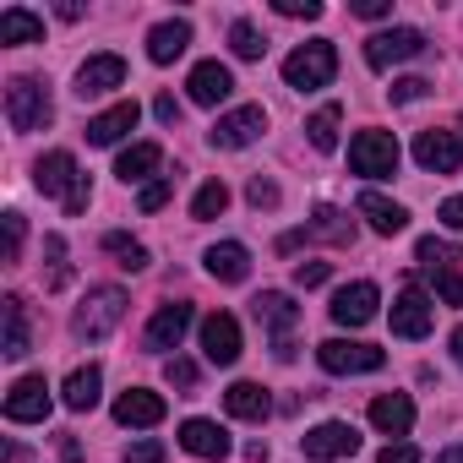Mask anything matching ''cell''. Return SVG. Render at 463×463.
Wrapping results in <instances>:
<instances>
[{"label":"cell","instance_id":"obj_1","mask_svg":"<svg viewBox=\"0 0 463 463\" xmlns=\"http://www.w3.org/2000/svg\"><path fill=\"white\" fill-rule=\"evenodd\" d=\"M126 289H115V284H99V289H88V300L77 306V317H71V333L77 338H88V344H99V338H109L115 327H120V317H126Z\"/></svg>","mask_w":463,"mask_h":463},{"label":"cell","instance_id":"obj_2","mask_svg":"<svg viewBox=\"0 0 463 463\" xmlns=\"http://www.w3.org/2000/svg\"><path fill=\"white\" fill-rule=\"evenodd\" d=\"M333 77H338V50H333L327 39H311V44H300V50L284 61V82L300 88V93H317V88H327Z\"/></svg>","mask_w":463,"mask_h":463},{"label":"cell","instance_id":"obj_3","mask_svg":"<svg viewBox=\"0 0 463 463\" xmlns=\"http://www.w3.org/2000/svg\"><path fill=\"white\" fill-rule=\"evenodd\" d=\"M50 115H55V104H50V88L39 77H12L6 82V120H12V131H44Z\"/></svg>","mask_w":463,"mask_h":463},{"label":"cell","instance_id":"obj_4","mask_svg":"<svg viewBox=\"0 0 463 463\" xmlns=\"http://www.w3.org/2000/svg\"><path fill=\"white\" fill-rule=\"evenodd\" d=\"M251 311H257V322L273 333V360H295V322H300V306L289 300V295H279V289H262L257 300H251Z\"/></svg>","mask_w":463,"mask_h":463},{"label":"cell","instance_id":"obj_5","mask_svg":"<svg viewBox=\"0 0 463 463\" xmlns=\"http://www.w3.org/2000/svg\"><path fill=\"white\" fill-rule=\"evenodd\" d=\"M414 164L425 175H458L463 169V120H452L447 131H420L414 137Z\"/></svg>","mask_w":463,"mask_h":463},{"label":"cell","instance_id":"obj_6","mask_svg":"<svg viewBox=\"0 0 463 463\" xmlns=\"http://www.w3.org/2000/svg\"><path fill=\"white\" fill-rule=\"evenodd\" d=\"M317 360H322V371H333V376H365V371H382V365H387V349L354 344V338H327V344H317Z\"/></svg>","mask_w":463,"mask_h":463},{"label":"cell","instance_id":"obj_7","mask_svg":"<svg viewBox=\"0 0 463 463\" xmlns=\"http://www.w3.org/2000/svg\"><path fill=\"white\" fill-rule=\"evenodd\" d=\"M349 169L365 175V180L398 175V142H392V131H360V137L349 142Z\"/></svg>","mask_w":463,"mask_h":463},{"label":"cell","instance_id":"obj_8","mask_svg":"<svg viewBox=\"0 0 463 463\" xmlns=\"http://www.w3.org/2000/svg\"><path fill=\"white\" fill-rule=\"evenodd\" d=\"M300 452H306L311 463H338V458H354V452H360V430H354L349 420H322V425H311V430L300 436Z\"/></svg>","mask_w":463,"mask_h":463},{"label":"cell","instance_id":"obj_9","mask_svg":"<svg viewBox=\"0 0 463 463\" xmlns=\"http://www.w3.org/2000/svg\"><path fill=\"white\" fill-rule=\"evenodd\" d=\"M414 55H425V33L420 28H387V33H371L365 39V66L371 71H387V66L414 61Z\"/></svg>","mask_w":463,"mask_h":463},{"label":"cell","instance_id":"obj_10","mask_svg":"<svg viewBox=\"0 0 463 463\" xmlns=\"http://www.w3.org/2000/svg\"><path fill=\"white\" fill-rule=\"evenodd\" d=\"M82 180H88V175L77 169V158H71L66 147H55V153H44V158L33 164V185H39L44 196H61V207H66V196H71V191H77Z\"/></svg>","mask_w":463,"mask_h":463},{"label":"cell","instance_id":"obj_11","mask_svg":"<svg viewBox=\"0 0 463 463\" xmlns=\"http://www.w3.org/2000/svg\"><path fill=\"white\" fill-rule=\"evenodd\" d=\"M262 131H268V109L262 104H246V109H229L207 137H213V147H251Z\"/></svg>","mask_w":463,"mask_h":463},{"label":"cell","instance_id":"obj_12","mask_svg":"<svg viewBox=\"0 0 463 463\" xmlns=\"http://www.w3.org/2000/svg\"><path fill=\"white\" fill-rule=\"evenodd\" d=\"M6 420H12V425L50 420V382H44V376H17L12 392H6Z\"/></svg>","mask_w":463,"mask_h":463},{"label":"cell","instance_id":"obj_13","mask_svg":"<svg viewBox=\"0 0 463 463\" xmlns=\"http://www.w3.org/2000/svg\"><path fill=\"white\" fill-rule=\"evenodd\" d=\"M202 354H207L213 365H235V360H241V322L229 317V311H213V317L202 322Z\"/></svg>","mask_w":463,"mask_h":463},{"label":"cell","instance_id":"obj_14","mask_svg":"<svg viewBox=\"0 0 463 463\" xmlns=\"http://www.w3.org/2000/svg\"><path fill=\"white\" fill-rule=\"evenodd\" d=\"M185 93H191V104H202V109H218L229 93H235V77H229V66H223V61H202V66H191V77H185Z\"/></svg>","mask_w":463,"mask_h":463},{"label":"cell","instance_id":"obj_15","mask_svg":"<svg viewBox=\"0 0 463 463\" xmlns=\"http://www.w3.org/2000/svg\"><path fill=\"white\" fill-rule=\"evenodd\" d=\"M376 306H382L376 284H365V279H360V284H344V289L333 295V306H327V311H333V322H338V327H365V322L376 317Z\"/></svg>","mask_w":463,"mask_h":463},{"label":"cell","instance_id":"obj_16","mask_svg":"<svg viewBox=\"0 0 463 463\" xmlns=\"http://www.w3.org/2000/svg\"><path fill=\"white\" fill-rule=\"evenodd\" d=\"M430 322H436V306L425 300V289L409 284V289L392 300V333H398V338H425Z\"/></svg>","mask_w":463,"mask_h":463},{"label":"cell","instance_id":"obj_17","mask_svg":"<svg viewBox=\"0 0 463 463\" xmlns=\"http://www.w3.org/2000/svg\"><path fill=\"white\" fill-rule=\"evenodd\" d=\"M180 447L191 452V458H229V447H235V441H229V430L218 425V420H185L180 425Z\"/></svg>","mask_w":463,"mask_h":463},{"label":"cell","instance_id":"obj_18","mask_svg":"<svg viewBox=\"0 0 463 463\" xmlns=\"http://www.w3.org/2000/svg\"><path fill=\"white\" fill-rule=\"evenodd\" d=\"M126 82V61L120 55H93V61H82V71H77V93L82 99H104V93H115Z\"/></svg>","mask_w":463,"mask_h":463},{"label":"cell","instance_id":"obj_19","mask_svg":"<svg viewBox=\"0 0 463 463\" xmlns=\"http://www.w3.org/2000/svg\"><path fill=\"white\" fill-rule=\"evenodd\" d=\"M185 327H191V306H185V300H175V306H158V311H153V322H147V349H153V354H164V349H180Z\"/></svg>","mask_w":463,"mask_h":463},{"label":"cell","instance_id":"obj_20","mask_svg":"<svg viewBox=\"0 0 463 463\" xmlns=\"http://www.w3.org/2000/svg\"><path fill=\"white\" fill-rule=\"evenodd\" d=\"M371 425L382 436H409L414 430V398L409 392H382L371 398Z\"/></svg>","mask_w":463,"mask_h":463},{"label":"cell","instance_id":"obj_21","mask_svg":"<svg viewBox=\"0 0 463 463\" xmlns=\"http://www.w3.org/2000/svg\"><path fill=\"white\" fill-rule=\"evenodd\" d=\"M354 213L376 229V235H403L409 229V207H398V202H387L382 191H360V202H354Z\"/></svg>","mask_w":463,"mask_h":463},{"label":"cell","instance_id":"obj_22","mask_svg":"<svg viewBox=\"0 0 463 463\" xmlns=\"http://www.w3.org/2000/svg\"><path fill=\"white\" fill-rule=\"evenodd\" d=\"M164 414H169L164 398L147 392V387H126V392L115 398V420H120V425H142V430H147V425H158Z\"/></svg>","mask_w":463,"mask_h":463},{"label":"cell","instance_id":"obj_23","mask_svg":"<svg viewBox=\"0 0 463 463\" xmlns=\"http://www.w3.org/2000/svg\"><path fill=\"white\" fill-rule=\"evenodd\" d=\"M207 273L218 279V284H241L246 273H251V251L241 246V241H218V246H207Z\"/></svg>","mask_w":463,"mask_h":463},{"label":"cell","instance_id":"obj_24","mask_svg":"<svg viewBox=\"0 0 463 463\" xmlns=\"http://www.w3.org/2000/svg\"><path fill=\"white\" fill-rule=\"evenodd\" d=\"M137 120H142L137 104H115V109H104V115L88 120V142H93V147H115L126 131H137Z\"/></svg>","mask_w":463,"mask_h":463},{"label":"cell","instance_id":"obj_25","mask_svg":"<svg viewBox=\"0 0 463 463\" xmlns=\"http://www.w3.org/2000/svg\"><path fill=\"white\" fill-rule=\"evenodd\" d=\"M185 44H191V23H158L153 33H147V61L153 66H175L180 55H185Z\"/></svg>","mask_w":463,"mask_h":463},{"label":"cell","instance_id":"obj_26","mask_svg":"<svg viewBox=\"0 0 463 463\" xmlns=\"http://www.w3.org/2000/svg\"><path fill=\"white\" fill-rule=\"evenodd\" d=\"M0 317H6V360H23L33 349V327H28V300L6 295L0 300Z\"/></svg>","mask_w":463,"mask_h":463},{"label":"cell","instance_id":"obj_27","mask_svg":"<svg viewBox=\"0 0 463 463\" xmlns=\"http://www.w3.org/2000/svg\"><path fill=\"white\" fill-rule=\"evenodd\" d=\"M223 409L235 414V420H268L273 414V398H268L262 382H235V387L223 392Z\"/></svg>","mask_w":463,"mask_h":463},{"label":"cell","instance_id":"obj_28","mask_svg":"<svg viewBox=\"0 0 463 463\" xmlns=\"http://www.w3.org/2000/svg\"><path fill=\"white\" fill-rule=\"evenodd\" d=\"M300 235H306V241H327V246H349V241H354V218L338 213V207H317Z\"/></svg>","mask_w":463,"mask_h":463},{"label":"cell","instance_id":"obj_29","mask_svg":"<svg viewBox=\"0 0 463 463\" xmlns=\"http://www.w3.org/2000/svg\"><path fill=\"white\" fill-rule=\"evenodd\" d=\"M99 387H104V371H99V365H77V371L66 376L61 398H66V409H71V414H88V409L99 403Z\"/></svg>","mask_w":463,"mask_h":463},{"label":"cell","instance_id":"obj_30","mask_svg":"<svg viewBox=\"0 0 463 463\" xmlns=\"http://www.w3.org/2000/svg\"><path fill=\"white\" fill-rule=\"evenodd\" d=\"M0 44H44V17H33L28 6H6L0 12Z\"/></svg>","mask_w":463,"mask_h":463},{"label":"cell","instance_id":"obj_31","mask_svg":"<svg viewBox=\"0 0 463 463\" xmlns=\"http://www.w3.org/2000/svg\"><path fill=\"white\" fill-rule=\"evenodd\" d=\"M158 164H164V147H158V142H131V147L115 158V175L131 185V180H147Z\"/></svg>","mask_w":463,"mask_h":463},{"label":"cell","instance_id":"obj_32","mask_svg":"<svg viewBox=\"0 0 463 463\" xmlns=\"http://www.w3.org/2000/svg\"><path fill=\"white\" fill-rule=\"evenodd\" d=\"M414 262L436 279V273H458V262H463V246H452V241H436V235H425L420 246H414Z\"/></svg>","mask_w":463,"mask_h":463},{"label":"cell","instance_id":"obj_33","mask_svg":"<svg viewBox=\"0 0 463 463\" xmlns=\"http://www.w3.org/2000/svg\"><path fill=\"white\" fill-rule=\"evenodd\" d=\"M338 120H344V109H338V104H322V109L306 120V137H311V147H317V153H333V147H338Z\"/></svg>","mask_w":463,"mask_h":463},{"label":"cell","instance_id":"obj_34","mask_svg":"<svg viewBox=\"0 0 463 463\" xmlns=\"http://www.w3.org/2000/svg\"><path fill=\"white\" fill-rule=\"evenodd\" d=\"M229 50H235L241 61H262V55H268V39H262V28H257V23H246V17H241L235 28H229Z\"/></svg>","mask_w":463,"mask_h":463},{"label":"cell","instance_id":"obj_35","mask_svg":"<svg viewBox=\"0 0 463 463\" xmlns=\"http://www.w3.org/2000/svg\"><path fill=\"white\" fill-rule=\"evenodd\" d=\"M104 251H109V257H120V268H126V273H142V268H147V246H137L131 235H120V229H109V235H104Z\"/></svg>","mask_w":463,"mask_h":463},{"label":"cell","instance_id":"obj_36","mask_svg":"<svg viewBox=\"0 0 463 463\" xmlns=\"http://www.w3.org/2000/svg\"><path fill=\"white\" fill-rule=\"evenodd\" d=\"M223 207H229V185H223V180H207V185H202V191L191 196V218H196V223L218 218Z\"/></svg>","mask_w":463,"mask_h":463},{"label":"cell","instance_id":"obj_37","mask_svg":"<svg viewBox=\"0 0 463 463\" xmlns=\"http://www.w3.org/2000/svg\"><path fill=\"white\" fill-rule=\"evenodd\" d=\"M425 93H430L425 77H398V82H392V104H420Z\"/></svg>","mask_w":463,"mask_h":463},{"label":"cell","instance_id":"obj_38","mask_svg":"<svg viewBox=\"0 0 463 463\" xmlns=\"http://www.w3.org/2000/svg\"><path fill=\"white\" fill-rule=\"evenodd\" d=\"M327 279H333V262H300V268H295V284H300V289H322Z\"/></svg>","mask_w":463,"mask_h":463},{"label":"cell","instance_id":"obj_39","mask_svg":"<svg viewBox=\"0 0 463 463\" xmlns=\"http://www.w3.org/2000/svg\"><path fill=\"white\" fill-rule=\"evenodd\" d=\"M273 12H279V17H306V23H317V17H322V0H273Z\"/></svg>","mask_w":463,"mask_h":463},{"label":"cell","instance_id":"obj_40","mask_svg":"<svg viewBox=\"0 0 463 463\" xmlns=\"http://www.w3.org/2000/svg\"><path fill=\"white\" fill-rule=\"evenodd\" d=\"M169 196H175V180H153V185H142V196H137V202H142V213H158Z\"/></svg>","mask_w":463,"mask_h":463},{"label":"cell","instance_id":"obj_41","mask_svg":"<svg viewBox=\"0 0 463 463\" xmlns=\"http://www.w3.org/2000/svg\"><path fill=\"white\" fill-rule=\"evenodd\" d=\"M164 376H169V387L196 392V365H191V360H169V365H164Z\"/></svg>","mask_w":463,"mask_h":463},{"label":"cell","instance_id":"obj_42","mask_svg":"<svg viewBox=\"0 0 463 463\" xmlns=\"http://www.w3.org/2000/svg\"><path fill=\"white\" fill-rule=\"evenodd\" d=\"M23 235H28L23 213H6V262H17V257H23Z\"/></svg>","mask_w":463,"mask_h":463},{"label":"cell","instance_id":"obj_43","mask_svg":"<svg viewBox=\"0 0 463 463\" xmlns=\"http://www.w3.org/2000/svg\"><path fill=\"white\" fill-rule=\"evenodd\" d=\"M246 196H251V207H279V185H273V180H262V175L246 185Z\"/></svg>","mask_w":463,"mask_h":463},{"label":"cell","instance_id":"obj_44","mask_svg":"<svg viewBox=\"0 0 463 463\" xmlns=\"http://www.w3.org/2000/svg\"><path fill=\"white\" fill-rule=\"evenodd\" d=\"M126 463H164V441H131Z\"/></svg>","mask_w":463,"mask_h":463},{"label":"cell","instance_id":"obj_45","mask_svg":"<svg viewBox=\"0 0 463 463\" xmlns=\"http://www.w3.org/2000/svg\"><path fill=\"white\" fill-rule=\"evenodd\" d=\"M436 295L447 306H463V273H436Z\"/></svg>","mask_w":463,"mask_h":463},{"label":"cell","instance_id":"obj_46","mask_svg":"<svg viewBox=\"0 0 463 463\" xmlns=\"http://www.w3.org/2000/svg\"><path fill=\"white\" fill-rule=\"evenodd\" d=\"M376 463H420V447H409V441H387V447L376 452Z\"/></svg>","mask_w":463,"mask_h":463},{"label":"cell","instance_id":"obj_47","mask_svg":"<svg viewBox=\"0 0 463 463\" xmlns=\"http://www.w3.org/2000/svg\"><path fill=\"white\" fill-rule=\"evenodd\" d=\"M349 12H354V17H371V23H376V17H392V0H354Z\"/></svg>","mask_w":463,"mask_h":463},{"label":"cell","instance_id":"obj_48","mask_svg":"<svg viewBox=\"0 0 463 463\" xmlns=\"http://www.w3.org/2000/svg\"><path fill=\"white\" fill-rule=\"evenodd\" d=\"M436 218H441V223H447V229H458V235H463V196H447V202H441V213H436Z\"/></svg>","mask_w":463,"mask_h":463},{"label":"cell","instance_id":"obj_49","mask_svg":"<svg viewBox=\"0 0 463 463\" xmlns=\"http://www.w3.org/2000/svg\"><path fill=\"white\" fill-rule=\"evenodd\" d=\"M153 115H158L164 126H175V120H180V104H175L169 93H158V99H153Z\"/></svg>","mask_w":463,"mask_h":463},{"label":"cell","instance_id":"obj_50","mask_svg":"<svg viewBox=\"0 0 463 463\" xmlns=\"http://www.w3.org/2000/svg\"><path fill=\"white\" fill-rule=\"evenodd\" d=\"M61 458H66V463H82V441H77V436H66V441H61Z\"/></svg>","mask_w":463,"mask_h":463},{"label":"cell","instance_id":"obj_51","mask_svg":"<svg viewBox=\"0 0 463 463\" xmlns=\"http://www.w3.org/2000/svg\"><path fill=\"white\" fill-rule=\"evenodd\" d=\"M436 463H463V441H452V447H441V452H436Z\"/></svg>","mask_w":463,"mask_h":463},{"label":"cell","instance_id":"obj_52","mask_svg":"<svg viewBox=\"0 0 463 463\" xmlns=\"http://www.w3.org/2000/svg\"><path fill=\"white\" fill-rule=\"evenodd\" d=\"M452 360H458V365H463V327H458V333H452Z\"/></svg>","mask_w":463,"mask_h":463}]
</instances>
